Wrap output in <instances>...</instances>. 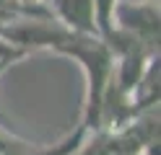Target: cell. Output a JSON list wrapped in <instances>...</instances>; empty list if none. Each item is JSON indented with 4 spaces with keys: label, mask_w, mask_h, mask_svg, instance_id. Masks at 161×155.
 Segmentation results:
<instances>
[{
    "label": "cell",
    "mask_w": 161,
    "mask_h": 155,
    "mask_svg": "<svg viewBox=\"0 0 161 155\" xmlns=\"http://www.w3.org/2000/svg\"><path fill=\"white\" fill-rule=\"evenodd\" d=\"M55 49L65 52V54H73L75 59H80V65L86 70L88 78V103H86V129H96L102 124V103L107 96V88L112 83V72H114V54L109 44L102 36L94 34H78V31H70V34L57 41Z\"/></svg>",
    "instance_id": "1"
},
{
    "label": "cell",
    "mask_w": 161,
    "mask_h": 155,
    "mask_svg": "<svg viewBox=\"0 0 161 155\" xmlns=\"http://www.w3.org/2000/svg\"><path fill=\"white\" fill-rule=\"evenodd\" d=\"M112 18L122 31L158 49V0H119Z\"/></svg>",
    "instance_id": "2"
},
{
    "label": "cell",
    "mask_w": 161,
    "mask_h": 155,
    "mask_svg": "<svg viewBox=\"0 0 161 155\" xmlns=\"http://www.w3.org/2000/svg\"><path fill=\"white\" fill-rule=\"evenodd\" d=\"M83 132L86 127H80L78 132L68 134V137L60 142V145H29L24 140L8 134L5 129H0V155H73L78 147H80V140H83Z\"/></svg>",
    "instance_id": "3"
},
{
    "label": "cell",
    "mask_w": 161,
    "mask_h": 155,
    "mask_svg": "<svg viewBox=\"0 0 161 155\" xmlns=\"http://www.w3.org/2000/svg\"><path fill=\"white\" fill-rule=\"evenodd\" d=\"M55 13L70 31L78 34H99L94 21V5L91 0H52Z\"/></svg>",
    "instance_id": "4"
},
{
    "label": "cell",
    "mask_w": 161,
    "mask_h": 155,
    "mask_svg": "<svg viewBox=\"0 0 161 155\" xmlns=\"http://www.w3.org/2000/svg\"><path fill=\"white\" fill-rule=\"evenodd\" d=\"M119 3V0H91V5H94V21H96V31L102 34V39L107 41H112L114 36V23H112V13H114V5Z\"/></svg>",
    "instance_id": "5"
},
{
    "label": "cell",
    "mask_w": 161,
    "mask_h": 155,
    "mask_svg": "<svg viewBox=\"0 0 161 155\" xmlns=\"http://www.w3.org/2000/svg\"><path fill=\"white\" fill-rule=\"evenodd\" d=\"M21 3H39V0H21Z\"/></svg>",
    "instance_id": "6"
},
{
    "label": "cell",
    "mask_w": 161,
    "mask_h": 155,
    "mask_svg": "<svg viewBox=\"0 0 161 155\" xmlns=\"http://www.w3.org/2000/svg\"><path fill=\"white\" fill-rule=\"evenodd\" d=\"M138 155H151V152H146V150H143V152H138Z\"/></svg>",
    "instance_id": "7"
}]
</instances>
